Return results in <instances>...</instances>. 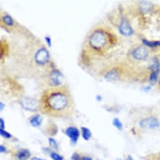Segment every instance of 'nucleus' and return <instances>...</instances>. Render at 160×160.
Masks as SVG:
<instances>
[{
    "label": "nucleus",
    "mask_w": 160,
    "mask_h": 160,
    "mask_svg": "<svg viewBox=\"0 0 160 160\" xmlns=\"http://www.w3.org/2000/svg\"><path fill=\"white\" fill-rule=\"evenodd\" d=\"M34 59L37 64L40 66H44L49 62L50 54L45 47H42L39 49L35 54Z\"/></svg>",
    "instance_id": "4"
},
{
    "label": "nucleus",
    "mask_w": 160,
    "mask_h": 160,
    "mask_svg": "<svg viewBox=\"0 0 160 160\" xmlns=\"http://www.w3.org/2000/svg\"><path fill=\"white\" fill-rule=\"evenodd\" d=\"M139 126L144 130H155L160 126L159 121L155 117L151 116L141 119L139 122Z\"/></svg>",
    "instance_id": "3"
},
{
    "label": "nucleus",
    "mask_w": 160,
    "mask_h": 160,
    "mask_svg": "<svg viewBox=\"0 0 160 160\" xmlns=\"http://www.w3.org/2000/svg\"><path fill=\"white\" fill-rule=\"evenodd\" d=\"M45 40H46L48 47H50L52 46V40H51V39L49 37H45Z\"/></svg>",
    "instance_id": "24"
},
{
    "label": "nucleus",
    "mask_w": 160,
    "mask_h": 160,
    "mask_svg": "<svg viewBox=\"0 0 160 160\" xmlns=\"http://www.w3.org/2000/svg\"><path fill=\"white\" fill-rule=\"evenodd\" d=\"M50 157L53 160H63V156L56 153H52L50 154Z\"/></svg>",
    "instance_id": "21"
},
{
    "label": "nucleus",
    "mask_w": 160,
    "mask_h": 160,
    "mask_svg": "<svg viewBox=\"0 0 160 160\" xmlns=\"http://www.w3.org/2000/svg\"><path fill=\"white\" fill-rule=\"evenodd\" d=\"M21 105L23 106L24 109L26 110L30 111H36L38 108H40V104H37V103L31 99H24L20 101Z\"/></svg>",
    "instance_id": "8"
},
{
    "label": "nucleus",
    "mask_w": 160,
    "mask_h": 160,
    "mask_svg": "<svg viewBox=\"0 0 160 160\" xmlns=\"http://www.w3.org/2000/svg\"><path fill=\"white\" fill-rule=\"evenodd\" d=\"M131 55L135 60L142 61L146 60L148 58L149 52L146 47L143 46H139L133 50Z\"/></svg>",
    "instance_id": "5"
},
{
    "label": "nucleus",
    "mask_w": 160,
    "mask_h": 160,
    "mask_svg": "<svg viewBox=\"0 0 160 160\" xmlns=\"http://www.w3.org/2000/svg\"><path fill=\"white\" fill-rule=\"evenodd\" d=\"M105 79L109 81H116L119 78V74L117 69H112L109 70L104 76Z\"/></svg>",
    "instance_id": "11"
},
{
    "label": "nucleus",
    "mask_w": 160,
    "mask_h": 160,
    "mask_svg": "<svg viewBox=\"0 0 160 160\" xmlns=\"http://www.w3.org/2000/svg\"><path fill=\"white\" fill-rule=\"evenodd\" d=\"M159 84H160V79H159Z\"/></svg>",
    "instance_id": "30"
},
{
    "label": "nucleus",
    "mask_w": 160,
    "mask_h": 160,
    "mask_svg": "<svg viewBox=\"0 0 160 160\" xmlns=\"http://www.w3.org/2000/svg\"><path fill=\"white\" fill-rule=\"evenodd\" d=\"M49 79L51 84L53 85V87H58L62 85V84L63 83L64 77L59 71L54 69L51 72L49 75Z\"/></svg>",
    "instance_id": "6"
},
{
    "label": "nucleus",
    "mask_w": 160,
    "mask_h": 160,
    "mask_svg": "<svg viewBox=\"0 0 160 160\" xmlns=\"http://www.w3.org/2000/svg\"><path fill=\"white\" fill-rule=\"evenodd\" d=\"M7 148L5 146H3V145H1L0 146V152L1 153H7Z\"/></svg>",
    "instance_id": "25"
},
{
    "label": "nucleus",
    "mask_w": 160,
    "mask_h": 160,
    "mask_svg": "<svg viewBox=\"0 0 160 160\" xmlns=\"http://www.w3.org/2000/svg\"><path fill=\"white\" fill-rule=\"evenodd\" d=\"M72 160H80V156L77 153H74V154L72 156Z\"/></svg>",
    "instance_id": "22"
},
{
    "label": "nucleus",
    "mask_w": 160,
    "mask_h": 160,
    "mask_svg": "<svg viewBox=\"0 0 160 160\" xmlns=\"http://www.w3.org/2000/svg\"><path fill=\"white\" fill-rule=\"evenodd\" d=\"M116 37L109 28L103 25L94 26L87 34L83 51L86 57H103L114 45Z\"/></svg>",
    "instance_id": "2"
},
{
    "label": "nucleus",
    "mask_w": 160,
    "mask_h": 160,
    "mask_svg": "<svg viewBox=\"0 0 160 160\" xmlns=\"http://www.w3.org/2000/svg\"><path fill=\"white\" fill-rule=\"evenodd\" d=\"M0 133H1L2 136H3L6 139H10L12 137L10 133H9L8 132L6 131L5 130H3V129H0Z\"/></svg>",
    "instance_id": "19"
},
{
    "label": "nucleus",
    "mask_w": 160,
    "mask_h": 160,
    "mask_svg": "<svg viewBox=\"0 0 160 160\" xmlns=\"http://www.w3.org/2000/svg\"><path fill=\"white\" fill-rule=\"evenodd\" d=\"M2 21L8 27H11L14 25V20L13 18L8 14L3 15L2 16Z\"/></svg>",
    "instance_id": "14"
},
{
    "label": "nucleus",
    "mask_w": 160,
    "mask_h": 160,
    "mask_svg": "<svg viewBox=\"0 0 160 160\" xmlns=\"http://www.w3.org/2000/svg\"><path fill=\"white\" fill-rule=\"evenodd\" d=\"M66 135L71 139V142L73 144H75L80 136V133L79 130L75 127H69L66 131Z\"/></svg>",
    "instance_id": "9"
},
{
    "label": "nucleus",
    "mask_w": 160,
    "mask_h": 160,
    "mask_svg": "<svg viewBox=\"0 0 160 160\" xmlns=\"http://www.w3.org/2000/svg\"><path fill=\"white\" fill-rule=\"evenodd\" d=\"M112 124L117 128V130H122V124L118 118H116V117L114 118L113 119Z\"/></svg>",
    "instance_id": "18"
},
{
    "label": "nucleus",
    "mask_w": 160,
    "mask_h": 160,
    "mask_svg": "<svg viewBox=\"0 0 160 160\" xmlns=\"http://www.w3.org/2000/svg\"><path fill=\"white\" fill-rule=\"evenodd\" d=\"M126 160H133V158L131 156H127V158L126 159Z\"/></svg>",
    "instance_id": "28"
},
{
    "label": "nucleus",
    "mask_w": 160,
    "mask_h": 160,
    "mask_svg": "<svg viewBox=\"0 0 160 160\" xmlns=\"http://www.w3.org/2000/svg\"><path fill=\"white\" fill-rule=\"evenodd\" d=\"M39 104L42 112L55 117H64L71 115L75 103L69 88L62 85L45 90Z\"/></svg>",
    "instance_id": "1"
},
{
    "label": "nucleus",
    "mask_w": 160,
    "mask_h": 160,
    "mask_svg": "<svg viewBox=\"0 0 160 160\" xmlns=\"http://www.w3.org/2000/svg\"><path fill=\"white\" fill-rule=\"evenodd\" d=\"M153 8V5L148 2H141L139 3V10L143 14L149 13Z\"/></svg>",
    "instance_id": "10"
},
{
    "label": "nucleus",
    "mask_w": 160,
    "mask_h": 160,
    "mask_svg": "<svg viewBox=\"0 0 160 160\" xmlns=\"http://www.w3.org/2000/svg\"><path fill=\"white\" fill-rule=\"evenodd\" d=\"M31 160H45L44 159H42V158H37V157H34L32 158Z\"/></svg>",
    "instance_id": "27"
},
{
    "label": "nucleus",
    "mask_w": 160,
    "mask_h": 160,
    "mask_svg": "<svg viewBox=\"0 0 160 160\" xmlns=\"http://www.w3.org/2000/svg\"><path fill=\"white\" fill-rule=\"evenodd\" d=\"M160 71H153L152 72V73L151 74L150 76H149V82L151 83V84L153 85L154 84H156V82H157L158 79V76H159V73Z\"/></svg>",
    "instance_id": "16"
},
{
    "label": "nucleus",
    "mask_w": 160,
    "mask_h": 160,
    "mask_svg": "<svg viewBox=\"0 0 160 160\" xmlns=\"http://www.w3.org/2000/svg\"><path fill=\"white\" fill-rule=\"evenodd\" d=\"M48 141H49V144L50 145L51 147H52L53 148L55 149H58V145L57 142L53 138H49L48 139Z\"/></svg>",
    "instance_id": "20"
},
{
    "label": "nucleus",
    "mask_w": 160,
    "mask_h": 160,
    "mask_svg": "<svg viewBox=\"0 0 160 160\" xmlns=\"http://www.w3.org/2000/svg\"><path fill=\"white\" fill-rule=\"evenodd\" d=\"M82 132V137L85 141L89 140V139L92 137V133L89 129L85 127H81Z\"/></svg>",
    "instance_id": "15"
},
{
    "label": "nucleus",
    "mask_w": 160,
    "mask_h": 160,
    "mask_svg": "<svg viewBox=\"0 0 160 160\" xmlns=\"http://www.w3.org/2000/svg\"><path fill=\"white\" fill-rule=\"evenodd\" d=\"M0 129H3L4 130L5 128V121H3V119L2 118H0Z\"/></svg>",
    "instance_id": "23"
},
{
    "label": "nucleus",
    "mask_w": 160,
    "mask_h": 160,
    "mask_svg": "<svg viewBox=\"0 0 160 160\" xmlns=\"http://www.w3.org/2000/svg\"><path fill=\"white\" fill-rule=\"evenodd\" d=\"M143 43L149 47H156L160 46V41H148L147 40L143 39Z\"/></svg>",
    "instance_id": "17"
},
{
    "label": "nucleus",
    "mask_w": 160,
    "mask_h": 160,
    "mask_svg": "<svg viewBox=\"0 0 160 160\" xmlns=\"http://www.w3.org/2000/svg\"><path fill=\"white\" fill-rule=\"evenodd\" d=\"M1 104V110H3V103L2 102H1V103H0Z\"/></svg>",
    "instance_id": "29"
},
{
    "label": "nucleus",
    "mask_w": 160,
    "mask_h": 160,
    "mask_svg": "<svg viewBox=\"0 0 160 160\" xmlns=\"http://www.w3.org/2000/svg\"><path fill=\"white\" fill-rule=\"evenodd\" d=\"M42 121H43V117L40 114H36L30 120V122L31 125L34 127L40 126Z\"/></svg>",
    "instance_id": "13"
},
{
    "label": "nucleus",
    "mask_w": 160,
    "mask_h": 160,
    "mask_svg": "<svg viewBox=\"0 0 160 160\" xmlns=\"http://www.w3.org/2000/svg\"><path fill=\"white\" fill-rule=\"evenodd\" d=\"M80 160H92V159L88 156H84L80 159Z\"/></svg>",
    "instance_id": "26"
},
{
    "label": "nucleus",
    "mask_w": 160,
    "mask_h": 160,
    "mask_svg": "<svg viewBox=\"0 0 160 160\" xmlns=\"http://www.w3.org/2000/svg\"><path fill=\"white\" fill-rule=\"evenodd\" d=\"M119 30L121 34L126 37L131 36L134 33V30L133 28L130 25V23L126 19H122L121 21Z\"/></svg>",
    "instance_id": "7"
},
{
    "label": "nucleus",
    "mask_w": 160,
    "mask_h": 160,
    "mask_svg": "<svg viewBox=\"0 0 160 160\" xmlns=\"http://www.w3.org/2000/svg\"><path fill=\"white\" fill-rule=\"evenodd\" d=\"M30 151L27 149H21L16 153V157L20 160H26L30 157Z\"/></svg>",
    "instance_id": "12"
}]
</instances>
